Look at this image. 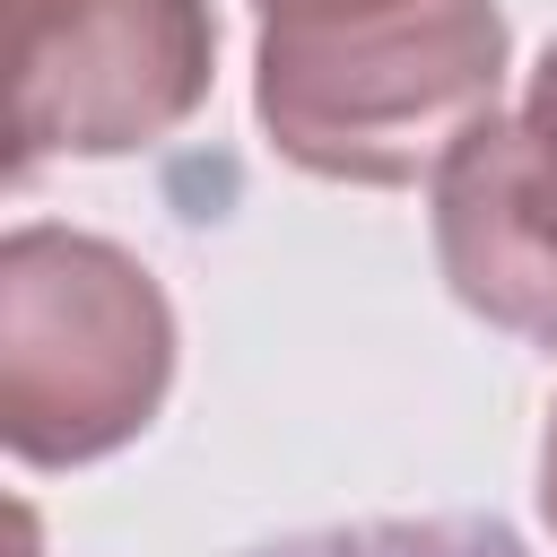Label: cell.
<instances>
[{
	"label": "cell",
	"mask_w": 557,
	"mask_h": 557,
	"mask_svg": "<svg viewBox=\"0 0 557 557\" xmlns=\"http://www.w3.org/2000/svg\"><path fill=\"white\" fill-rule=\"evenodd\" d=\"M540 505H548V531H557V409H548V435H540Z\"/></svg>",
	"instance_id": "obj_7"
},
{
	"label": "cell",
	"mask_w": 557,
	"mask_h": 557,
	"mask_svg": "<svg viewBox=\"0 0 557 557\" xmlns=\"http://www.w3.org/2000/svg\"><path fill=\"white\" fill-rule=\"evenodd\" d=\"M252 557H531L505 522H339Z\"/></svg>",
	"instance_id": "obj_5"
},
{
	"label": "cell",
	"mask_w": 557,
	"mask_h": 557,
	"mask_svg": "<svg viewBox=\"0 0 557 557\" xmlns=\"http://www.w3.org/2000/svg\"><path fill=\"white\" fill-rule=\"evenodd\" d=\"M522 131H531V148L557 165V44H548V61L531 70V96H522Z\"/></svg>",
	"instance_id": "obj_6"
},
{
	"label": "cell",
	"mask_w": 557,
	"mask_h": 557,
	"mask_svg": "<svg viewBox=\"0 0 557 557\" xmlns=\"http://www.w3.org/2000/svg\"><path fill=\"white\" fill-rule=\"evenodd\" d=\"M174 383V313L157 278L78 226L0 244V435L35 470L122 453Z\"/></svg>",
	"instance_id": "obj_2"
},
{
	"label": "cell",
	"mask_w": 557,
	"mask_h": 557,
	"mask_svg": "<svg viewBox=\"0 0 557 557\" xmlns=\"http://www.w3.org/2000/svg\"><path fill=\"white\" fill-rule=\"evenodd\" d=\"M252 104L287 165L322 183H418L496 113V0H252Z\"/></svg>",
	"instance_id": "obj_1"
},
{
	"label": "cell",
	"mask_w": 557,
	"mask_h": 557,
	"mask_svg": "<svg viewBox=\"0 0 557 557\" xmlns=\"http://www.w3.org/2000/svg\"><path fill=\"white\" fill-rule=\"evenodd\" d=\"M435 261L479 322L557 348V165L531 148L522 113H487L444 157Z\"/></svg>",
	"instance_id": "obj_4"
},
{
	"label": "cell",
	"mask_w": 557,
	"mask_h": 557,
	"mask_svg": "<svg viewBox=\"0 0 557 557\" xmlns=\"http://www.w3.org/2000/svg\"><path fill=\"white\" fill-rule=\"evenodd\" d=\"M9 174L183 131L218 78L209 0H0Z\"/></svg>",
	"instance_id": "obj_3"
}]
</instances>
